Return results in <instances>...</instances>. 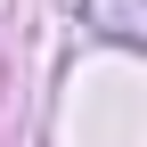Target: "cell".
<instances>
[{
    "instance_id": "1",
    "label": "cell",
    "mask_w": 147,
    "mask_h": 147,
    "mask_svg": "<svg viewBox=\"0 0 147 147\" xmlns=\"http://www.w3.org/2000/svg\"><path fill=\"white\" fill-rule=\"evenodd\" d=\"M82 8H90V25L106 41H139L147 33V0H82Z\"/></svg>"
}]
</instances>
